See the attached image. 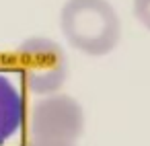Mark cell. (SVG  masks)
Listing matches in <instances>:
<instances>
[{
	"label": "cell",
	"mask_w": 150,
	"mask_h": 146,
	"mask_svg": "<svg viewBox=\"0 0 150 146\" xmlns=\"http://www.w3.org/2000/svg\"><path fill=\"white\" fill-rule=\"evenodd\" d=\"M64 39L86 56H107L121 41V21L107 0H66L60 11Z\"/></svg>",
	"instance_id": "obj_1"
},
{
	"label": "cell",
	"mask_w": 150,
	"mask_h": 146,
	"mask_svg": "<svg viewBox=\"0 0 150 146\" xmlns=\"http://www.w3.org/2000/svg\"><path fill=\"white\" fill-rule=\"evenodd\" d=\"M23 146H76V144H58V142H39V140H29Z\"/></svg>",
	"instance_id": "obj_6"
},
{
	"label": "cell",
	"mask_w": 150,
	"mask_h": 146,
	"mask_svg": "<svg viewBox=\"0 0 150 146\" xmlns=\"http://www.w3.org/2000/svg\"><path fill=\"white\" fill-rule=\"evenodd\" d=\"M132 13L138 19V23L150 31V0H134Z\"/></svg>",
	"instance_id": "obj_5"
},
{
	"label": "cell",
	"mask_w": 150,
	"mask_h": 146,
	"mask_svg": "<svg viewBox=\"0 0 150 146\" xmlns=\"http://www.w3.org/2000/svg\"><path fill=\"white\" fill-rule=\"evenodd\" d=\"M27 119V101L17 82L0 70V146L11 142Z\"/></svg>",
	"instance_id": "obj_4"
},
{
	"label": "cell",
	"mask_w": 150,
	"mask_h": 146,
	"mask_svg": "<svg viewBox=\"0 0 150 146\" xmlns=\"http://www.w3.org/2000/svg\"><path fill=\"white\" fill-rule=\"evenodd\" d=\"M25 125L29 140L76 144L84 132V109L70 95H43L27 113Z\"/></svg>",
	"instance_id": "obj_3"
},
{
	"label": "cell",
	"mask_w": 150,
	"mask_h": 146,
	"mask_svg": "<svg viewBox=\"0 0 150 146\" xmlns=\"http://www.w3.org/2000/svg\"><path fill=\"white\" fill-rule=\"evenodd\" d=\"M23 86L33 95L60 93L68 78V58L60 43L50 37H29L15 54Z\"/></svg>",
	"instance_id": "obj_2"
}]
</instances>
